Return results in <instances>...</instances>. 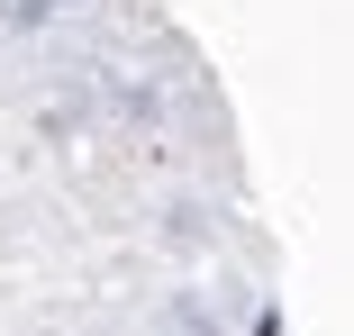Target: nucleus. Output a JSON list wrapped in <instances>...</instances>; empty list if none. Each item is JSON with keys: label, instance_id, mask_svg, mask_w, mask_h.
Masks as SVG:
<instances>
[]
</instances>
